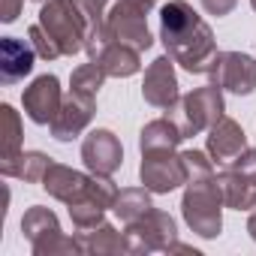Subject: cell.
<instances>
[{
  "mask_svg": "<svg viewBox=\"0 0 256 256\" xmlns=\"http://www.w3.org/2000/svg\"><path fill=\"white\" fill-rule=\"evenodd\" d=\"M160 42L166 54L190 76H208L217 58V40L211 24L187 0H169L160 6Z\"/></svg>",
  "mask_w": 256,
  "mask_h": 256,
  "instance_id": "cell-1",
  "label": "cell"
},
{
  "mask_svg": "<svg viewBox=\"0 0 256 256\" xmlns=\"http://www.w3.org/2000/svg\"><path fill=\"white\" fill-rule=\"evenodd\" d=\"M223 208H226V202H223L217 175L187 181V190L181 199V214H184V223L196 235L217 238L223 232Z\"/></svg>",
  "mask_w": 256,
  "mask_h": 256,
  "instance_id": "cell-2",
  "label": "cell"
},
{
  "mask_svg": "<svg viewBox=\"0 0 256 256\" xmlns=\"http://www.w3.org/2000/svg\"><path fill=\"white\" fill-rule=\"evenodd\" d=\"M22 232L30 241L34 256H70V253H84V244L78 235H66L60 229V220L52 208L34 205L22 217Z\"/></svg>",
  "mask_w": 256,
  "mask_h": 256,
  "instance_id": "cell-3",
  "label": "cell"
},
{
  "mask_svg": "<svg viewBox=\"0 0 256 256\" xmlns=\"http://www.w3.org/2000/svg\"><path fill=\"white\" fill-rule=\"evenodd\" d=\"M40 24L58 42L64 58H72V54L88 48L90 24L72 0H48V4H42L40 6Z\"/></svg>",
  "mask_w": 256,
  "mask_h": 256,
  "instance_id": "cell-4",
  "label": "cell"
},
{
  "mask_svg": "<svg viewBox=\"0 0 256 256\" xmlns=\"http://www.w3.org/2000/svg\"><path fill=\"white\" fill-rule=\"evenodd\" d=\"M178 124L187 139L199 136V133H208L211 126L226 114V100H223V88L217 84H202V88H193L190 94L181 96L178 102Z\"/></svg>",
  "mask_w": 256,
  "mask_h": 256,
  "instance_id": "cell-5",
  "label": "cell"
},
{
  "mask_svg": "<svg viewBox=\"0 0 256 256\" xmlns=\"http://www.w3.org/2000/svg\"><path fill=\"white\" fill-rule=\"evenodd\" d=\"M124 238H126V253H136V256L166 253L178 241V223L169 211L151 208L145 217L124 226Z\"/></svg>",
  "mask_w": 256,
  "mask_h": 256,
  "instance_id": "cell-6",
  "label": "cell"
},
{
  "mask_svg": "<svg viewBox=\"0 0 256 256\" xmlns=\"http://www.w3.org/2000/svg\"><path fill=\"white\" fill-rule=\"evenodd\" d=\"M139 181L151 193L163 196L178 187H187V166L178 148H157V151H142L139 163Z\"/></svg>",
  "mask_w": 256,
  "mask_h": 256,
  "instance_id": "cell-7",
  "label": "cell"
},
{
  "mask_svg": "<svg viewBox=\"0 0 256 256\" xmlns=\"http://www.w3.org/2000/svg\"><path fill=\"white\" fill-rule=\"evenodd\" d=\"M84 52L108 78H130V76H136L142 70V52L126 46V42H118V40L106 36V28H102V34H96L88 42Z\"/></svg>",
  "mask_w": 256,
  "mask_h": 256,
  "instance_id": "cell-8",
  "label": "cell"
},
{
  "mask_svg": "<svg viewBox=\"0 0 256 256\" xmlns=\"http://www.w3.org/2000/svg\"><path fill=\"white\" fill-rule=\"evenodd\" d=\"M106 36L126 42L139 52H148L154 46V36L148 30V12L133 6L130 0H114L106 16Z\"/></svg>",
  "mask_w": 256,
  "mask_h": 256,
  "instance_id": "cell-9",
  "label": "cell"
},
{
  "mask_svg": "<svg viewBox=\"0 0 256 256\" xmlns=\"http://www.w3.org/2000/svg\"><path fill=\"white\" fill-rule=\"evenodd\" d=\"M211 84L247 96L256 90V58L247 52H217L211 70H208Z\"/></svg>",
  "mask_w": 256,
  "mask_h": 256,
  "instance_id": "cell-10",
  "label": "cell"
},
{
  "mask_svg": "<svg viewBox=\"0 0 256 256\" xmlns=\"http://www.w3.org/2000/svg\"><path fill=\"white\" fill-rule=\"evenodd\" d=\"M142 96L148 106L160 108V112H175L181 102V84H178V72H175V60L169 54H160L157 60L148 64L145 70V82H142Z\"/></svg>",
  "mask_w": 256,
  "mask_h": 256,
  "instance_id": "cell-11",
  "label": "cell"
},
{
  "mask_svg": "<svg viewBox=\"0 0 256 256\" xmlns=\"http://www.w3.org/2000/svg\"><path fill=\"white\" fill-rule=\"evenodd\" d=\"M96 114V96H84V94H76L70 90L60 102V112L54 114V120L48 124V130H52V139L58 142H72L78 139L90 120Z\"/></svg>",
  "mask_w": 256,
  "mask_h": 256,
  "instance_id": "cell-12",
  "label": "cell"
},
{
  "mask_svg": "<svg viewBox=\"0 0 256 256\" xmlns=\"http://www.w3.org/2000/svg\"><path fill=\"white\" fill-rule=\"evenodd\" d=\"M60 102H64V90H60V78H58L54 72L36 76V78L24 88V94H22V108H24V114H28L34 124H40V126H46V124L54 120V114L60 112Z\"/></svg>",
  "mask_w": 256,
  "mask_h": 256,
  "instance_id": "cell-13",
  "label": "cell"
},
{
  "mask_svg": "<svg viewBox=\"0 0 256 256\" xmlns=\"http://www.w3.org/2000/svg\"><path fill=\"white\" fill-rule=\"evenodd\" d=\"M82 160H84L88 172H94V175H114L124 163V145L112 130L96 126L82 142Z\"/></svg>",
  "mask_w": 256,
  "mask_h": 256,
  "instance_id": "cell-14",
  "label": "cell"
},
{
  "mask_svg": "<svg viewBox=\"0 0 256 256\" xmlns=\"http://www.w3.org/2000/svg\"><path fill=\"white\" fill-rule=\"evenodd\" d=\"M205 151L208 157L217 163V166H229L241 151H247V136L241 130V124L229 114H223L211 130H208V139H205Z\"/></svg>",
  "mask_w": 256,
  "mask_h": 256,
  "instance_id": "cell-15",
  "label": "cell"
},
{
  "mask_svg": "<svg viewBox=\"0 0 256 256\" xmlns=\"http://www.w3.org/2000/svg\"><path fill=\"white\" fill-rule=\"evenodd\" d=\"M40 54L34 52L30 40L4 36V40H0V82H4V84L24 82V76L34 72V60Z\"/></svg>",
  "mask_w": 256,
  "mask_h": 256,
  "instance_id": "cell-16",
  "label": "cell"
},
{
  "mask_svg": "<svg viewBox=\"0 0 256 256\" xmlns=\"http://www.w3.org/2000/svg\"><path fill=\"white\" fill-rule=\"evenodd\" d=\"M88 181H90V172L84 175V172H78V169H72V166L52 163L40 187H42L52 199L70 205V202H76V199H82V196L88 193Z\"/></svg>",
  "mask_w": 256,
  "mask_h": 256,
  "instance_id": "cell-17",
  "label": "cell"
},
{
  "mask_svg": "<svg viewBox=\"0 0 256 256\" xmlns=\"http://www.w3.org/2000/svg\"><path fill=\"white\" fill-rule=\"evenodd\" d=\"M217 184H220L226 208H235V211H253L256 208V175L241 172L235 166H223L217 172Z\"/></svg>",
  "mask_w": 256,
  "mask_h": 256,
  "instance_id": "cell-18",
  "label": "cell"
},
{
  "mask_svg": "<svg viewBox=\"0 0 256 256\" xmlns=\"http://www.w3.org/2000/svg\"><path fill=\"white\" fill-rule=\"evenodd\" d=\"M184 130H181V124L166 112L163 118H154L142 126V133H139V151H157V148H178L184 142Z\"/></svg>",
  "mask_w": 256,
  "mask_h": 256,
  "instance_id": "cell-19",
  "label": "cell"
},
{
  "mask_svg": "<svg viewBox=\"0 0 256 256\" xmlns=\"http://www.w3.org/2000/svg\"><path fill=\"white\" fill-rule=\"evenodd\" d=\"M54 160L42 151H22L18 157L12 160H0V175H6V178H18L24 184H42L48 166Z\"/></svg>",
  "mask_w": 256,
  "mask_h": 256,
  "instance_id": "cell-20",
  "label": "cell"
},
{
  "mask_svg": "<svg viewBox=\"0 0 256 256\" xmlns=\"http://www.w3.org/2000/svg\"><path fill=\"white\" fill-rule=\"evenodd\" d=\"M84 244V253H96V256H112V253H126V238L124 232H118L112 223H100L94 229H84V232H76Z\"/></svg>",
  "mask_w": 256,
  "mask_h": 256,
  "instance_id": "cell-21",
  "label": "cell"
},
{
  "mask_svg": "<svg viewBox=\"0 0 256 256\" xmlns=\"http://www.w3.org/2000/svg\"><path fill=\"white\" fill-rule=\"evenodd\" d=\"M151 208H154V205H151V190H148V187H124V190L118 193L114 205H112L114 217H118L124 226L133 223V220H139V217H145Z\"/></svg>",
  "mask_w": 256,
  "mask_h": 256,
  "instance_id": "cell-22",
  "label": "cell"
},
{
  "mask_svg": "<svg viewBox=\"0 0 256 256\" xmlns=\"http://www.w3.org/2000/svg\"><path fill=\"white\" fill-rule=\"evenodd\" d=\"M0 118H4V157L0 160H12L24 151V126H22V114L4 102L0 106Z\"/></svg>",
  "mask_w": 256,
  "mask_h": 256,
  "instance_id": "cell-23",
  "label": "cell"
},
{
  "mask_svg": "<svg viewBox=\"0 0 256 256\" xmlns=\"http://www.w3.org/2000/svg\"><path fill=\"white\" fill-rule=\"evenodd\" d=\"M66 208H70V220H72L76 232H84V229H94V226H100V223L106 220V211H108V208H102L100 202H94L88 193H84L82 199L70 202Z\"/></svg>",
  "mask_w": 256,
  "mask_h": 256,
  "instance_id": "cell-24",
  "label": "cell"
},
{
  "mask_svg": "<svg viewBox=\"0 0 256 256\" xmlns=\"http://www.w3.org/2000/svg\"><path fill=\"white\" fill-rule=\"evenodd\" d=\"M106 72L90 60V64H82V66H76L72 70V76H70V90H76V94H84V96H96L100 94V88L106 84Z\"/></svg>",
  "mask_w": 256,
  "mask_h": 256,
  "instance_id": "cell-25",
  "label": "cell"
},
{
  "mask_svg": "<svg viewBox=\"0 0 256 256\" xmlns=\"http://www.w3.org/2000/svg\"><path fill=\"white\" fill-rule=\"evenodd\" d=\"M28 40H30L34 52H36L42 60H58V58H64V54H60V48H58V42L46 34V28H42L40 22L28 28Z\"/></svg>",
  "mask_w": 256,
  "mask_h": 256,
  "instance_id": "cell-26",
  "label": "cell"
},
{
  "mask_svg": "<svg viewBox=\"0 0 256 256\" xmlns=\"http://www.w3.org/2000/svg\"><path fill=\"white\" fill-rule=\"evenodd\" d=\"M181 157H184V166H187V178H190V181H193V178H208V175H214V160L208 157V151L190 148V151H181Z\"/></svg>",
  "mask_w": 256,
  "mask_h": 256,
  "instance_id": "cell-27",
  "label": "cell"
},
{
  "mask_svg": "<svg viewBox=\"0 0 256 256\" xmlns=\"http://www.w3.org/2000/svg\"><path fill=\"white\" fill-rule=\"evenodd\" d=\"M199 4H202V10H205L208 16L223 18V16H229V12L238 6V0H199Z\"/></svg>",
  "mask_w": 256,
  "mask_h": 256,
  "instance_id": "cell-28",
  "label": "cell"
},
{
  "mask_svg": "<svg viewBox=\"0 0 256 256\" xmlns=\"http://www.w3.org/2000/svg\"><path fill=\"white\" fill-rule=\"evenodd\" d=\"M22 6H24V0H0V22L12 24L22 16Z\"/></svg>",
  "mask_w": 256,
  "mask_h": 256,
  "instance_id": "cell-29",
  "label": "cell"
},
{
  "mask_svg": "<svg viewBox=\"0 0 256 256\" xmlns=\"http://www.w3.org/2000/svg\"><path fill=\"white\" fill-rule=\"evenodd\" d=\"M130 4H133V6H139L142 12H151V10L157 6V0H130Z\"/></svg>",
  "mask_w": 256,
  "mask_h": 256,
  "instance_id": "cell-30",
  "label": "cell"
},
{
  "mask_svg": "<svg viewBox=\"0 0 256 256\" xmlns=\"http://www.w3.org/2000/svg\"><path fill=\"white\" fill-rule=\"evenodd\" d=\"M247 232H250V238L256 241V211H253V214L247 217Z\"/></svg>",
  "mask_w": 256,
  "mask_h": 256,
  "instance_id": "cell-31",
  "label": "cell"
},
{
  "mask_svg": "<svg viewBox=\"0 0 256 256\" xmlns=\"http://www.w3.org/2000/svg\"><path fill=\"white\" fill-rule=\"evenodd\" d=\"M34 4H40V6H42V4H48V0H34Z\"/></svg>",
  "mask_w": 256,
  "mask_h": 256,
  "instance_id": "cell-32",
  "label": "cell"
},
{
  "mask_svg": "<svg viewBox=\"0 0 256 256\" xmlns=\"http://www.w3.org/2000/svg\"><path fill=\"white\" fill-rule=\"evenodd\" d=\"M250 6H253V12H256V0H250Z\"/></svg>",
  "mask_w": 256,
  "mask_h": 256,
  "instance_id": "cell-33",
  "label": "cell"
}]
</instances>
